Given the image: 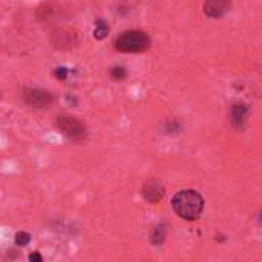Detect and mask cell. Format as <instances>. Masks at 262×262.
<instances>
[{
  "mask_svg": "<svg viewBox=\"0 0 262 262\" xmlns=\"http://www.w3.org/2000/svg\"><path fill=\"white\" fill-rule=\"evenodd\" d=\"M24 100L34 108H47L53 103L54 97L50 91L40 88H28L24 91Z\"/></svg>",
  "mask_w": 262,
  "mask_h": 262,
  "instance_id": "4",
  "label": "cell"
},
{
  "mask_svg": "<svg viewBox=\"0 0 262 262\" xmlns=\"http://www.w3.org/2000/svg\"><path fill=\"white\" fill-rule=\"evenodd\" d=\"M0 97H2V94H0Z\"/></svg>",
  "mask_w": 262,
  "mask_h": 262,
  "instance_id": "15",
  "label": "cell"
},
{
  "mask_svg": "<svg viewBox=\"0 0 262 262\" xmlns=\"http://www.w3.org/2000/svg\"><path fill=\"white\" fill-rule=\"evenodd\" d=\"M164 193H165L164 187H162L161 182L156 181V179H150V181H147V182L142 185V194H144V198H145L148 202H151V204L159 202V201L164 198Z\"/></svg>",
  "mask_w": 262,
  "mask_h": 262,
  "instance_id": "7",
  "label": "cell"
},
{
  "mask_svg": "<svg viewBox=\"0 0 262 262\" xmlns=\"http://www.w3.org/2000/svg\"><path fill=\"white\" fill-rule=\"evenodd\" d=\"M51 42L59 50H70V48H74L79 43V36H77V33L74 30L62 28V30H59V31H56L53 34Z\"/></svg>",
  "mask_w": 262,
  "mask_h": 262,
  "instance_id": "5",
  "label": "cell"
},
{
  "mask_svg": "<svg viewBox=\"0 0 262 262\" xmlns=\"http://www.w3.org/2000/svg\"><path fill=\"white\" fill-rule=\"evenodd\" d=\"M174 213L185 221H196L204 210V198L196 190H182L171 199Z\"/></svg>",
  "mask_w": 262,
  "mask_h": 262,
  "instance_id": "1",
  "label": "cell"
},
{
  "mask_svg": "<svg viewBox=\"0 0 262 262\" xmlns=\"http://www.w3.org/2000/svg\"><path fill=\"white\" fill-rule=\"evenodd\" d=\"M54 125L67 139L74 141V142L83 141L86 138V135H88L86 125L82 120H79L77 117H73V116H60V117L56 119Z\"/></svg>",
  "mask_w": 262,
  "mask_h": 262,
  "instance_id": "3",
  "label": "cell"
},
{
  "mask_svg": "<svg viewBox=\"0 0 262 262\" xmlns=\"http://www.w3.org/2000/svg\"><path fill=\"white\" fill-rule=\"evenodd\" d=\"M28 262H43L42 254H40L39 251H33V253L30 254V257H28Z\"/></svg>",
  "mask_w": 262,
  "mask_h": 262,
  "instance_id": "14",
  "label": "cell"
},
{
  "mask_svg": "<svg viewBox=\"0 0 262 262\" xmlns=\"http://www.w3.org/2000/svg\"><path fill=\"white\" fill-rule=\"evenodd\" d=\"M165 236H167V225L161 224L158 227H155L150 233V241L151 244L155 245H161L164 241H165Z\"/></svg>",
  "mask_w": 262,
  "mask_h": 262,
  "instance_id": "9",
  "label": "cell"
},
{
  "mask_svg": "<svg viewBox=\"0 0 262 262\" xmlns=\"http://www.w3.org/2000/svg\"><path fill=\"white\" fill-rule=\"evenodd\" d=\"M30 241H31V234H30V233L20 231V233L16 234V244H17V245H22V247H24V245H28Z\"/></svg>",
  "mask_w": 262,
  "mask_h": 262,
  "instance_id": "11",
  "label": "cell"
},
{
  "mask_svg": "<svg viewBox=\"0 0 262 262\" xmlns=\"http://www.w3.org/2000/svg\"><path fill=\"white\" fill-rule=\"evenodd\" d=\"M108 31H110L108 24H105L103 20H97L93 34H94V37H96L97 40H102V39H105V37L108 36Z\"/></svg>",
  "mask_w": 262,
  "mask_h": 262,
  "instance_id": "10",
  "label": "cell"
},
{
  "mask_svg": "<svg viewBox=\"0 0 262 262\" xmlns=\"http://www.w3.org/2000/svg\"><path fill=\"white\" fill-rule=\"evenodd\" d=\"M54 76H56L59 80H65V79H67V76H68V70H67V68H63V67H60V68H56V71H54Z\"/></svg>",
  "mask_w": 262,
  "mask_h": 262,
  "instance_id": "13",
  "label": "cell"
},
{
  "mask_svg": "<svg viewBox=\"0 0 262 262\" xmlns=\"http://www.w3.org/2000/svg\"><path fill=\"white\" fill-rule=\"evenodd\" d=\"M150 36L141 30L125 31L114 42V48L120 53H144L150 48Z\"/></svg>",
  "mask_w": 262,
  "mask_h": 262,
  "instance_id": "2",
  "label": "cell"
},
{
  "mask_svg": "<svg viewBox=\"0 0 262 262\" xmlns=\"http://www.w3.org/2000/svg\"><path fill=\"white\" fill-rule=\"evenodd\" d=\"M231 8V0H205L204 14L210 19H219L225 16Z\"/></svg>",
  "mask_w": 262,
  "mask_h": 262,
  "instance_id": "6",
  "label": "cell"
},
{
  "mask_svg": "<svg viewBox=\"0 0 262 262\" xmlns=\"http://www.w3.org/2000/svg\"><path fill=\"white\" fill-rule=\"evenodd\" d=\"M247 113H248V108L242 103H236L231 106V111H230V119H231V123L236 126V128H241L245 122V117H247Z\"/></svg>",
  "mask_w": 262,
  "mask_h": 262,
  "instance_id": "8",
  "label": "cell"
},
{
  "mask_svg": "<svg viewBox=\"0 0 262 262\" xmlns=\"http://www.w3.org/2000/svg\"><path fill=\"white\" fill-rule=\"evenodd\" d=\"M125 76H126V71H125V68H122V67H114V68L111 70V77H113L114 80H122V79H125Z\"/></svg>",
  "mask_w": 262,
  "mask_h": 262,
  "instance_id": "12",
  "label": "cell"
}]
</instances>
